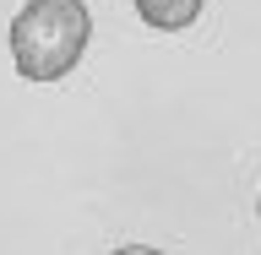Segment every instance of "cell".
I'll return each instance as SVG.
<instances>
[{
	"instance_id": "obj_1",
	"label": "cell",
	"mask_w": 261,
	"mask_h": 255,
	"mask_svg": "<svg viewBox=\"0 0 261 255\" xmlns=\"http://www.w3.org/2000/svg\"><path fill=\"white\" fill-rule=\"evenodd\" d=\"M93 44V11L87 0H28L11 16V60L22 81L55 87L82 65Z\"/></svg>"
},
{
	"instance_id": "obj_2",
	"label": "cell",
	"mask_w": 261,
	"mask_h": 255,
	"mask_svg": "<svg viewBox=\"0 0 261 255\" xmlns=\"http://www.w3.org/2000/svg\"><path fill=\"white\" fill-rule=\"evenodd\" d=\"M201 6L207 0H136V16L147 27H158V33H179V27H191L201 16Z\"/></svg>"
},
{
	"instance_id": "obj_3",
	"label": "cell",
	"mask_w": 261,
	"mask_h": 255,
	"mask_svg": "<svg viewBox=\"0 0 261 255\" xmlns=\"http://www.w3.org/2000/svg\"><path fill=\"white\" fill-rule=\"evenodd\" d=\"M109 255H163V250H147V244H120V250H109Z\"/></svg>"
}]
</instances>
